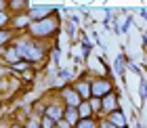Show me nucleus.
I'll use <instances>...</instances> for the list:
<instances>
[{"instance_id":"10","label":"nucleus","mask_w":147,"mask_h":128,"mask_svg":"<svg viewBox=\"0 0 147 128\" xmlns=\"http://www.w3.org/2000/svg\"><path fill=\"white\" fill-rule=\"evenodd\" d=\"M44 116H49L53 122H59V120L63 118V105H57V103H51V105H46V109H44Z\"/></svg>"},{"instance_id":"24","label":"nucleus","mask_w":147,"mask_h":128,"mask_svg":"<svg viewBox=\"0 0 147 128\" xmlns=\"http://www.w3.org/2000/svg\"><path fill=\"white\" fill-rule=\"evenodd\" d=\"M97 128H113V126H111V124L107 122V120H101V122L97 124Z\"/></svg>"},{"instance_id":"19","label":"nucleus","mask_w":147,"mask_h":128,"mask_svg":"<svg viewBox=\"0 0 147 128\" xmlns=\"http://www.w3.org/2000/svg\"><path fill=\"white\" fill-rule=\"evenodd\" d=\"M9 23H11V15H9V11H4V13H0V30H4V28H9Z\"/></svg>"},{"instance_id":"6","label":"nucleus","mask_w":147,"mask_h":128,"mask_svg":"<svg viewBox=\"0 0 147 128\" xmlns=\"http://www.w3.org/2000/svg\"><path fill=\"white\" fill-rule=\"evenodd\" d=\"M71 90L80 97V101H88L90 99V82L88 80H78V82L71 86Z\"/></svg>"},{"instance_id":"21","label":"nucleus","mask_w":147,"mask_h":128,"mask_svg":"<svg viewBox=\"0 0 147 128\" xmlns=\"http://www.w3.org/2000/svg\"><path fill=\"white\" fill-rule=\"evenodd\" d=\"M11 69H13V71H28V69H30V63L19 61V63H15V65H11Z\"/></svg>"},{"instance_id":"23","label":"nucleus","mask_w":147,"mask_h":128,"mask_svg":"<svg viewBox=\"0 0 147 128\" xmlns=\"http://www.w3.org/2000/svg\"><path fill=\"white\" fill-rule=\"evenodd\" d=\"M55 128H71V126H69L67 122H65V120H59V122L55 124Z\"/></svg>"},{"instance_id":"30","label":"nucleus","mask_w":147,"mask_h":128,"mask_svg":"<svg viewBox=\"0 0 147 128\" xmlns=\"http://www.w3.org/2000/svg\"><path fill=\"white\" fill-rule=\"evenodd\" d=\"M0 101H2V99H0Z\"/></svg>"},{"instance_id":"20","label":"nucleus","mask_w":147,"mask_h":128,"mask_svg":"<svg viewBox=\"0 0 147 128\" xmlns=\"http://www.w3.org/2000/svg\"><path fill=\"white\" fill-rule=\"evenodd\" d=\"M139 92H141V103H145V97H147V84H145V76L141 73V84H139Z\"/></svg>"},{"instance_id":"29","label":"nucleus","mask_w":147,"mask_h":128,"mask_svg":"<svg viewBox=\"0 0 147 128\" xmlns=\"http://www.w3.org/2000/svg\"><path fill=\"white\" fill-rule=\"evenodd\" d=\"M139 128H145V124H143V122H139Z\"/></svg>"},{"instance_id":"4","label":"nucleus","mask_w":147,"mask_h":128,"mask_svg":"<svg viewBox=\"0 0 147 128\" xmlns=\"http://www.w3.org/2000/svg\"><path fill=\"white\" fill-rule=\"evenodd\" d=\"M28 17H30V21H40V19H44V17H49L55 13V9L49 4H28Z\"/></svg>"},{"instance_id":"22","label":"nucleus","mask_w":147,"mask_h":128,"mask_svg":"<svg viewBox=\"0 0 147 128\" xmlns=\"http://www.w3.org/2000/svg\"><path fill=\"white\" fill-rule=\"evenodd\" d=\"M25 128H40V124H38V120H28Z\"/></svg>"},{"instance_id":"2","label":"nucleus","mask_w":147,"mask_h":128,"mask_svg":"<svg viewBox=\"0 0 147 128\" xmlns=\"http://www.w3.org/2000/svg\"><path fill=\"white\" fill-rule=\"evenodd\" d=\"M28 34L32 40H42V38H49V36H55L59 34V19L55 15H49L40 21H32L28 25Z\"/></svg>"},{"instance_id":"15","label":"nucleus","mask_w":147,"mask_h":128,"mask_svg":"<svg viewBox=\"0 0 147 128\" xmlns=\"http://www.w3.org/2000/svg\"><path fill=\"white\" fill-rule=\"evenodd\" d=\"M11 40H13V30H11V28L0 30V46H6Z\"/></svg>"},{"instance_id":"12","label":"nucleus","mask_w":147,"mask_h":128,"mask_svg":"<svg viewBox=\"0 0 147 128\" xmlns=\"http://www.w3.org/2000/svg\"><path fill=\"white\" fill-rule=\"evenodd\" d=\"M76 111H78V118H80V120H88V118H92V109L88 107V103H86V101H82V103L76 107Z\"/></svg>"},{"instance_id":"9","label":"nucleus","mask_w":147,"mask_h":128,"mask_svg":"<svg viewBox=\"0 0 147 128\" xmlns=\"http://www.w3.org/2000/svg\"><path fill=\"white\" fill-rule=\"evenodd\" d=\"M61 97H63V101H65V107H78L80 103H82L80 97L69 88V86H65V88L61 90Z\"/></svg>"},{"instance_id":"8","label":"nucleus","mask_w":147,"mask_h":128,"mask_svg":"<svg viewBox=\"0 0 147 128\" xmlns=\"http://www.w3.org/2000/svg\"><path fill=\"white\" fill-rule=\"evenodd\" d=\"M30 23H32V21H30V17H28V13H17V15L11 17L13 30H28Z\"/></svg>"},{"instance_id":"17","label":"nucleus","mask_w":147,"mask_h":128,"mask_svg":"<svg viewBox=\"0 0 147 128\" xmlns=\"http://www.w3.org/2000/svg\"><path fill=\"white\" fill-rule=\"evenodd\" d=\"M38 124H40V128H55V122H53L49 116H44V113H42V118L38 120Z\"/></svg>"},{"instance_id":"26","label":"nucleus","mask_w":147,"mask_h":128,"mask_svg":"<svg viewBox=\"0 0 147 128\" xmlns=\"http://www.w3.org/2000/svg\"><path fill=\"white\" fill-rule=\"evenodd\" d=\"M130 21H132V19L128 17V19H124V25H122V32H126V30H128L130 28Z\"/></svg>"},{"instance_id":"13","label":"nucleus","mask_w":147,"mask_h":128,"mask_svg":"<svg viewBox=\"0 0 147 128\" xmlns=\"http://www.w3.org/2000/svg\"><path fill=\"white\" fill-rule=\"evenodd\" d=\"M4 59H6V63H11V65H15V63H19L21 61V57H19V53L13 49V46H9V49L4 51V55H2Z\"/></svg>"},{"instance_id":"11","label":"nucleus","mask_w":147,"mask_h":128,"mask_svg":"<svg viewBox=\"0 0 147 128\" xmlns=\"http://www.w3.org/2000/svg\"><path fill=\"white\" fill-rule=\"evenodd\" d=\"M61 120H65L71 128L76 126L78 122H80V118H78V111H76V107H63V118Z\"/></svg>"},{"instance_id":"16","label":"nucleus","mask_w":147,"mask_h":128,"mask_svg":"<svg viewBox=\"0 0 147 128\" xmlns=\"http://www.w3.org/2000/svg\"><path fill=\"white\" fill-rule=\"evenodd\" d=\"M74 128H97V120H92V118H88V120H80V122L74 126Z\"/></svg>"},{"instance_id":"7","label":"nucleus","mask_w":147,"mask_h":128,"mask_svg":"<svg viewBox=\"0 0 147 128\" xmlns=\"http://www.w3.org/2000/svg\"><path fill=\"white\" fill-rule=\"evenodd\" d=\"M113 109H118V95L116 92H109V95H105L101 99V111L107 116V113H111Z\"/></svg>"},{"instance_id":"3","label":"nucleus","mask_w":147,"mask_h":128,"mask_svg":"<svg viewBox=\"0 0 147 128\" xmlns=\"http://www.w3.org/2000/svg\"><path fill=\"white\" fill-rule=\"evenodd\" d=\"M109 92H113V86H111V80L109 78H95L90 80V97L95 99H103L105 95H109Z\"/></svg>"},{"instance_id":"1","label":"nucleus","mask_w":147,"mask_h":128,"mask_svg":"<svg viewBox=\"0 0 147 128\" xmlns=\"http://www.w3.org/2000/svg\"><path fill=\"white\" fill-rule=\"evenodd\" d=\"M13 49L19 53L21 61L30 63V65H32V63L42 61V59L46 57V49L38 42V40H32L30 36H28V38H19V40H15Z\"/></svg>"},{"instance_id":"18","label":"nucleus","mask_w":147,"mask_h":128,"mask_svg":"<svg viewBox=\"0 0 147 128\" xmlns=\"http://www.w3.org/2000/svg\"><path fill=\"white\" fill-rule=\"evenodd\" d=\"M86 103H88V107L92 109V113H95V111H101V99H95V97H90L88 101H86Z\"/></svg>"},{"instance_id":"25","label":"nucleus","mask_w":147,"mask_h":128,"mask_svg":"<svg viewBox=\"0 0 147 128\" xmlns=\"http://www.w3.org/2000/svg\"><path fill=\"white\" fill-rule=\"evenodd\" d=\"M9 11V2H4V0H0V13Z\"/></svg>"},{"instance_id":"5","label":"nucleus","mask_w":147,"mask_h":128,"mask_svg":"<svg viewBox=\"0 0 147 128\" xmlns=\"http://www.w3.org/2000/svg\"><path fill=\"white\" fill-rule=\"evenodd\" d=\"M105 120H107L113 128H128V120H126V116L122 113L120 107H118V109H113L111 113H107V118H105Z\"/></svg>"},{"instance_id":"28","label":"nucleus","mask_w":147,"mask_h":128,"mask_svg":"<svg viewBox=\"0 0 147 128\" xmlns=\"http://www.w3.org/2000/svg\"><path fill=\"white\" fill-rule=\"evenodd\" d=\"M11 128H25V126H21V124H11Z\"/></svg>"},{"instance_id":"14","label":"nucleus","mask_w":147,"mask_h":128,"mask_svg":"<svg viewBox=\"0 0 147 128\" xmlns=\"http://www.w3.org/2000/svg\"><path fill=\"white\" fill-rule=\"evenodd\" d=\"M124 69H126V59H124V55H118L116 61H113V71L118 76H124Z\"/></svg>"},{"instance_id":"27","label":"nucleus","mask_w":147,"mask_h":128,"mask_svg":"<svg viewBox=\"0 0 147 128\" xmlns=\"http://www.w3.org/2000/svg\"><path fill=\"white\" fill-rule=\"evenodd\" d=\"M6 73H9V71H6V67H2V65H0V78H4Z\"/></svg>"}]
</instances>
